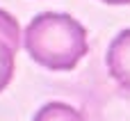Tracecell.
I'll return each instance as SVG.
<instances>
[{"label":"cell","mask_w":130,"mask_h":121,"mask_svg":"<svg viewBox=\"0 0 130 121\" xmlns=\"http://www.w3.org/2000/svg\"><path fill=\"white\" fill-rule=\"evenodd\" d=\"M23 46L27 55L48 71H71L89 53L85 25L62 11L37 14L23 32Z\"/></svg>","instance_id":"6da1fadb"},{"label":"cell","mask_w":130,"mask_h":121,"mask_svg":"<svg viewBox=\"0 0 130 121\" xmlns=\"http://www.w3.org/2000/svg\"><path fill=\"white\" fill-rule=\"evenodd\" d=\"M18 46H21V27H18V21L9 11L0 9V92L14 78Z\"/></svg>","instance_id":"7a4b0ae2"},{"label":"cell","mask_w":130,"mask_h":121,"mask_svg":"<svg viewBox=\"0 0 130 121\" xmlns=\"http://www.w3.org/2000/svg\"><path fill=\"white\" fill-rule=\"evenodd\" d=\"M105 66H107V73L112 75V80L121 89L130 92V27L121 30L112 39L107 55H105Z\"/></svg>","instance_id":"3957f363"},{"label":"cell","mask_w":130,"mask_h":121,"mask_svg":"<svg viewBox=\"0 0 130 121\" xmlns=\"http://www.w3.org/2000/svg\"><path fill=\"white\" fill-rule=\"evenodd\" d=\"M32 121H85V117H82L80 110L71 108L69 103L53 101V103L41 105Z\"/></svg>","instance_id":"277c9868"},{"label":"cell","mask_w":130,"mask_h":121,"mask_svg":"<svg viewBox=\"0 0 130 121\" xmlns=\"http://www.w3.org/2000/svg\"><path fill=\"white\" fill-rule=\"evenodd\" d=\"M105 5H130V0H101Z\"/></svg>","instance_id":"5b68a950"}]
</instances>
